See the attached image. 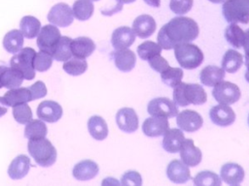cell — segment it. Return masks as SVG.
Masks as SVG:
<instances>
[{"label":"cell","instance_id":"1","mask_svg":"<svg viewBox=\"0 0 249 186\" xmlns=\"http://www.w3.org/2000/svg\"><path fill=\"white\" fill-rule=\"evenodd\" d=\"M198 33V25L193 18L176 16L160 28L158 34V44L161 48L169 50L178 44L196 40Z\"/></svg>","mask_w":249,"mask_h":186},{"label":"cell","instance_id":"10","mask_svg":"<svg viewBox=\"0 0 249 186\" xmlns=\"http://www.w3.org/2000/svg\"><path fill=\"white\" fill-rule=\"evenodd\" d=\"M47 17L50 23L59 27L69 26L74 19L72 8L66 3H57L53 6Z\"/></svg>","mask_w":249,"mask_h":186},{"label":"cell","instance_id":"52","mask_svg":"<svg viewBox=\"0 0 249 186\" xmlns=\"http://www.w3.org/2000/svg\"><path fill=\"white\" fill-rule=\"evenodd\" d=\"M6 69V66H4V65H0V88H2L3 86H2V83H1V76H2V73H3V71Z\"/></svg>","mask_w":249,"mask_h":186},{"label":"cell","instance_id":"48","mask_svg":"<svg viewBox=\"0 0 249 186\" xmlns=\"http://www.w3.org/2000/svg\"><path fill=\"white\" fill-rule=\"evenodd\" d=\"M242 46L244 48V51L249 50V28L245 31V37H244V42Z\"/></svg>","mask_w":249,"mask_h":186},{"label":"cell","instance_id":"34","mask_svg":"<svg viewBox=\"0 0 249 186\" xmlns=\"http://www.w3.org/2000/svg\"><path fill=\"white\" fill-rule=\"evenodd\" d=\"M48 133L46 124L41 119H31L26 123L24 129V137L28 140H36L45 138Z\"/></svg>","mask_w":249,"mask_h":186},{"label":"cell","instance_id":"42","mask_svg":"<svg viewBox=\"0 0 249 186\" xmlns=\"http://www.w3.org/2000/svg\"><path fill=\"white\" fill-rule=\"evenodd\" d=\"M53 56L46 51L40 50L36 52L33 58V68L38 72H45L49 70L53 64Z\"/></svg>","mask_w":249,"mask_h":186},{"label":"cell","instance_id":"28","mask_svg":"<svg viewBox=\"0 0 249 186\" xmlns=\"http://www.w3.org/2000/svg\"><path fill=\"white\" fill-rule=\"evenodd\" d=\"M3 97L9 107H14L18 104L27 103L32 101L31 93L29 89L25 87H17V88L10 89L5 93Z\"/></svg>","mask_w":249,"mask_h":186},{"label":"cell","instance_id":"54","mask_svg":"<svg viewBox=\"0 0 249 186\" xmlns=\"http://www.w3.org/2000/svg\"><path fill=\"white\" fill-rule=\"evenodd\" d=\"M208 1H210V2H212V3H215V4H220V3L224 2L225 0H208Z\"/></svg>","mask_w":249,"mask_h":186},{"label":"cell","instance_id":"33","mask_svg":"<svg viewBox=\"0 0 249 186\" xmlns=\"http://www.w3.org/2000/svg\"><path fill=\"white\" fill-rule=\"evenodd\" d=\"M19 28L23 37L33 39L38 35L41 29V22L35 16H25L20 19Z\"/></svg>","mask_w":249,"mask_h":186},{"label":"cell","instance_id":"19","mask_svg":"<svg viewBox=\"0 0 249 186\" xmlns=\"http://www.w3.org/2000/svg\"><path fill=\"white\" fill-rule=\"evenodd\" d=\"M169 129L167 118L152 116L144 120L142 124V131L147 137H159L164 135Z\"/></svg>","mask_w":249,"mask_h":186},{"label":"cell","instance_id":"50","mask_svg":"<svg viewBox=\"0 0 249 186\" xmlns=\"http://www.w3.org/2000/svg\"><path fill=\"white\" fill-rule=\"evenodd\" d=\"M116 1L118 2V4H119V5L123 6V4H128V3H132V2H134V1H136V0H116Z\"/></svg>","mask_w":249,"mask_h":186},{"label":"cell","instance_id":"25","mask_svg":"<svg viewBox=\"0 0 249 186\" xmlns=\"http://www.w3.org/2000/svg\"><path fill=\"white\" fill-rule=\"evenodd\" d=\"M30 168V159L26 155L17 156L8 168V174L12 179H20L24 177Z\"/></svg>","mask_w":249,"mask_h":186},{"label":"cell","instance_id":"17","mask_svg":"<svg viewBox=\"0 0 249 186\" xmlns=\"http://www.w3.org/2000/svg\"><path fill=\"white\" fill-rule=\"evenodd\" d=\"M167 177L174 183H185L191 178L189 166L180 160H172L166 168Z\"/></svg>","mask_w":249,"mask_h":186},{"label":"cell","instance_id":"30","mask_svg":"<svg viewBox=\"0 0 249 186\" xmlns=\"http://www.w3.org/2000/svg\"><path fill=\"white\" fill-rule=\"evenodd\" d=\"M222 68L228 73H235L243 64V56L234 49H228L222 59Z\"/></svg>","mask_w":249,"mask_h":186},{"label":"cell","instance_id":"29","mask_svg":"<svg viewBox=\"0 0 249 186\" xmlns=\"http://www.w3.org/2000/svg\"><path fill=\"white\" fill-rule=\"evenodd\" d=\"M23 46V35L20 30L13 29L9 31L3 39V46L10 53H17Z\"/></svg>","mask_w":249,"mask_h":186},{"label":"cell","instance_id":"22","mask_svg":"<svg viewBox=\"0 0 249 186\" xmlns=\"http://www.w3.org/2000/svg\"><path fill=\"white\" fill-rule=\"evenodd\" d=\"M184 140L185 136L181 129H168L163 135L162 147L169 153H176L180 151Z\"/></svg>","mask_w":249,"mask_h":186},{"label":"cell","instance_id":"21","mask_svg":"<svg viewBox=\"0 0 249 186\" xmlns=\"http://www.w3.org/2000/svg\"><path fill=\"white\" fill-rule=\"evenodd\" d=\"M98 171V165L94 161L87 159L77 163L73 168L72 173L76 179L85 181L95 177Z\"/></svg>","mask_w":249,"mask_h":186},{"label":"cell","instance_id":"46","mask_svg":"<svg viewBox=\"0 0 249 186\" xmlns=\"http://www.w3.org/2000/svg\"><path fill=\"white\" fill-rule=\"evenodd\" d=\"M148 61H149V65L152 67V69H154L156 72H159V73L163 72L164 70H166L169 67L167 60L165 58H163L162 56H160V54L153 56Z\"/></svg>","mask_w":249,"mask_h":186},{"label":"cell","instance_id":"4","mask_svg":"<svg viewBox=\"0 0 249 186\" xmlns=\"http://www.w3.org/2000/svg\"><path fill=\"white\" fill-rule=\"evenodd\" d=\"M174 55L180 66L188 70L197 68L204 58L201 49L196 45L191 43L176 45L174 46Z\"/></svg>","mask_w":249,"mask_h":186},{"label":"cell","instance_id":"12","mask_svg":"<svg viewBox=\"0 0 249 186\" xmlns=\"http://www.w3.org/2000/svg\"><path fill=\"white\" fill-rule=\"evenodd\" d=\"M62 112L63 111L61 106L53 100L41 102L36 110L39 119L50 123H53L59 120L62 116Z\"/></svg>","mask_w":249,"mask_h":186},{"label":"cell","instance_id":"24","mask_svg":"<svg viewBox=\"0 0 249 186\" xmlns=\"http://www.w3.org/2000/svg\"><path fill=\"white\" fill-rule=\"evenodd\" d=\"M114 56V62L116 67L122 72L131 71L136 64V55L135 53L128 49H117L112 53Z\"/></svg>","mask_w":249,"mask_h":186},{"label":"cell","instance_id":"37","mask_svg":"<svg viewBox=\"0 0 249 186\" xmlns=\"http://www.w3.org/2000/svg\"><path fill=\"white\" fill-rule=\"evenodd\" d=\"M194 184L196 186H220L222 184L221 177L210 170H202L193 178Z\"/></svg>","mask_w":249,"mask_h":186},{"label":"cell","instance_id":"8","mask_svg":"<svg viewBox=\"0 0 249 186\" xmlns=\"http://www.w3.org/2000/svg\"><path fill=\"white\" fill-rule=\"evenodd\" d=\"M147 110L152 116H159L164 118H172L177 116L178 108L174 101L166 97H158L152 99L147 107Z\"/></svg>","mask_w":249,"mask_h":186},{"label":"cell","instance_id":"43","mask_svg":"<svg viewBox=\"0 0 249 186\" xmlns=\"http://www.w3.org/2000/svg\"><path fill=\"white\" fill-rule=\"evenodd\" d=\"M194 0H170V10L179 16L187 14L193 7Z\"/></svg>","mask_w":249,"mask_h":186},{"label":"cell","instance_id":"13","mask_svg":"<svg viewBox=\"0 0 249 186\" xmlns=\"http://www.w3.org/2000/svg\"><path fill=\"white\" fill-rule=\"evenodd\" d=\"M116 123L118 127L125 132L132 133L138 129V116L135 110L131 108H123L116 114Z\"/></svg>","mask_w":249,"mask_h":186},{"label":"cell","instance_id":"45","mask_svg":"<svg viewBox=\"0 0 249 186\" xmlns=\"http://www.w3.org/2000/svg\"><path fill=\"white\" fill-rule=\"evenodd\" d=\"M31 93V97H32V101L39 99V98H43L47 95L48 90L47 87L45 85V83L41 80L36 81L35 83H33L31 86L27 87Z\"/></svg>","mask_w":249,"mask_h":186},{"label":"cell","instance_id":"47","mask_svg":"<svg viewBox=\"0 0 249 186\" xmlns=\"http://www.w3.org/2000/svg\"><path fill=\"white\" fill-rule=\"evenodd\" d=\"M8 105L4 99V97H0V117L3 116L8 110Z\"/></svg>","mask_w":249,"mask_h":186},{"label":"cell","instance_id":"20","mask_svg":"<svg viewBox=\"0 0 249 186\" xmlns=\"http://www.w3.org/2000/svg\"><path fill=\"white\" fill-rule=\"evenodd\" d=\"M243 168L236 163H226L220 170L221 179L229 185H238L244 178Z\"/></svg>","mask_w":249,"mask_h":186},{"label":"cell","instance_id":"27","mask_svg":"<svg viewBox=\"0 0 249 186\" xmlns=\"http://www.w3.org/2000/svg\"><path fill=\"white\" fill-rule=\"evenodd\" d=\"M88 130L90 136L97 140H102L108 136L106 121L99 115H92L88 120Z\"/></svg>","mask_w":249,"mask_h":186},{"label":"cell","instance_id":"26","mask_svg":"<svg viewBox=\"0 0 249 186\" xmlns=\"http://www.w3.org/2000/svg\"><path fill=\"white\" fill-rule=\"evenodd\" d=\"M224 78L225 70L215 65H208L204 67L199 74L201 83L207 86H215L218 82L222 81Z\"/></svg>","mask_w":249,"mask_h":186},{"label":"cell","instance_id":"49","mask_svg":"<svg viewBox=\"0 0 249 186\" xmlns=\"http://www.w3.org/2000/svg\"><path fill=\"white\" fill-rule=\"evenodd\" d=\"M144 2L147 5L155 7V8H159L160 5V0H144Z\"/></svg>","mask_w":249,"mask_h":186},{"label":"cell","instance_id":"5","mask_svg":"<svg viewBox=\"0 0 249 186\" xmlns=\"http://www.w3.org/2000/svg\"><path fill=\"white\" fill-rule=\"evenodd\" d=\"M222 11L230 23H249V0H225Z\"/></svg>","mask_w":249,"mask_h":186},{"label":"cell","instance_id":"7","mask_svg":"<svg viewBox=\"0 0 249 186\" xmlns=\"http://www.w3.org/2000/svg\"><path fill=\"white\" fill-rule=\"evenodd\" d=\"M212 95L219 104L230 106L239 100L241 93L235 83L222 80L214 86Z\"/></svg>","mask_w":249,"mask_h":186},{"label":"cell","instance_id":"3","mask_svg":"<svg viewBox=\"0 0 249 186\" xmlns=\"http://www.w3.org/2000/svg\"><path fill=\"white\" fill-rule=\"evenodd\" d=\"M27 149L37 165L41 167H50L56 161V149L46 138L29 140Z\"/></svg>","mask_w":249,"mask_h":186},{"label":"cell","instance_id":"41","mask_svg":"<svg viewBox=\"0 0 249 186\" xmlns=\"http://www.w3.org/2000/svg\"><path fill=\"white\" fill-rule=\"evenodd\" d=\"M13 116L19 124H26L32 119V110L26 103L18 104L13 107Z\"/></svg>","mask_w":249,"mask_h":186},{"label":"cell","instance_id":"32","mask_svg":"<svg viewBox=\"0 0 249 186\" xmlns=\"http://www.w3.org/2000/svg\"><path fill=\"white\" fill-rule=\"evenodd\" d=\"M24 78L22 74L13 67H6L1 76V83L3 87L13 89L19 87Z\"/></svg>","mask_w":249,"mask_h":186},{"label":"cell","instance_id":"11","mask_svg":"<svg viewBox=\"0 0 249 186\" xmlns=\"http://www.w3.org/2000/svg\"><path fill=\"white\" fill-rule=\"evenodd\" d=\"M176 122L178 127L184 132H196L203 124L201 115L196 110L184 109L180 113L178 112Z\"/></svg>","mask_w":249,"mask_h":186},{"label":"cell","instance_id":"18","mask_svg":"<svg viewBox=\"0 0 249 186\" xmlns=\"http://www.w3.org/2000/svg\"><path fill=\"white\" fill-rule=\"evenodd\" d=\"M156 20L150 15H140L133 20L132 23V30L134 31L135 35L142 39L150 37L156 31Z\"/></svg>","mask_w":249,"mask_h":186},{"label":"cell","instance_id":"15","mask_svg":"<svg viewBox=\"0 0 249 186\" xmlns=\"http://www.w3.org/2000/svg\"><path fill=\"white\" fill-rule=\"evenodd\" d=\"M181 161L189 167L197 166L202 159L201 150L195 146L194 140L191 139H185L180 148Z\"/></svg>","mask_w":249,"mask_h":186},{"label":"cell","instance_id":"55","mask_svg":"<svg viewBox=\"0 0 249 186\" xmlns=\"http://www.w3.org/2000/svg\"><path fill=\"white\" fill-rule=\"evenodd\" d=\"M248 125H249V115H248Z\"/></svg>","mask_w":249,"mask_h":186},{"label":"cell","instance_id":"40","mask_svg":"<svg viewBox=\"0 0 249 186\" xmlns=\"http://www.w3.org/2000/svg\"><path fill=\"white\" fill-rule=\"evenodd\" d=\"M160 74L162 82L173 88L181 82L184 75L183 70L181 68H173L170 66Z\"/></svg>","mask_w":249,"mask_h":186},{"label":"cell","instance_id":"38","mask_svg":"<svg viewBox=\"0 0 249 186\" xmlns=\"http://www.w3.org/2000/svg\"><path fill=\"white\" fill-rule=\"evenodd\" d=\"M161 47L159 44L152 41H145L137 46V53L143 60H149L155 55L160 54Z\"/></svg>","mask_w":249,"mask_h":186},{"label":"cell","instance_id":"9","mask_svg":"<svg viewBox=\"0 0 249 186\" xmlns=\"http://www.w3.org/2000/svg\"><path fill=\"white\" fill-rule=\"evenodd\" d=\"M60 37V32L55 25L47 24L40 29L37 35V46L40 50L49 52L52 55L53 50Z\"/></svg>","mask_w":249,"mask_h":186},{"label":"cell","instance_id":"23","mask_svg":"<svg viewBox=\"0 0 249 186\" xmlns=\"http://www.w3.org/2000/svg\"><path fill=\"white\" fill-rule=\"evenodd\" d=\"M95 49L94 42L89 37H78L71 42V51L74 57L86 59Z\"/></svg>","mask_w":249,"mask_h":186},{"label":"cell","instance_id":"51","mask_svg":"<svg viewBox=\"0 0 249 186\" xmlns=\"http://www.w3.org/2000/svg\"><path fill=\"white\" fill-rule=\"evenodd\" d=\"M245 65L247 68L249 67V50L245 51Z\"/></svg>","mask_w":249,"mask_h":186},{"label":"cell","instance_id":"36","mask_svg":"<svg viewBox=\"0 0 249 186\" xmlns=\"http://www.w3.org/2000/svg\"><path fill=\"white\" fill-rule=\"evenodd\" d=\"M245 32L236 24L231 23L225 29V38L232 46L240 48L243 46Z\"/></svg>","mask_w":249,"mask_h":186},{"label":"cell","instance_id":"16","mask_svg":"<svg viewBox=\"0 0 249 186\" xmlns=\"http://www.w3.org/2000/svg\"><path fill=\"white\" fill-rule=\"evenodd\" d=\"M135 41V33L128 26H121L115 29L112 33L111 44L114 48L124 49L130 46Z\"/></svg>","mask_w":249,"mask_h":186},{"label":"cell","instance_id":"31","mask_svg":"<svg viewBox=\"0 0 249 186\" xmlns=\"http://www.w3.org/2000/svg\"><path fill=\"white\" fill-rule=\"evenodd\" d=\"M71 42L72 39L67 36H62L58 40L57 44L55 45L52 56L54 60L65 62L69 60L73 55L71 51Z\"/></svg>","mask_w":249,"mask_h":186},{"label":"cell","instance_id":"39","mask_svg":"<svg viewBox=\"0 0 249 186\" xmlns=\"http://www.w3.org/2000/svg\"><path fill=\"white\" fill-rule=\"evenodd\" d=\"M88 69V63L86 59H80L77 57L70 58L63 64V70L71 76H80Z\"/></svg>","mask_w":249,"mask_h":186},{"label":"cell","instance_id":"56","mask_svg":"<svg viewBox=\"0 0 249 186\" xmlns=\"http://www.w3.org/2000/svg\"><path fill=\"white\" fill-rule=\"evenodd\" d=\"M91 1H99V0H91Z\"/></svg>","mask_w":249,"mask_h":186},{"label":"cell","instance_id":"53","mask_svg":"<svg viewBox=\"0 0 249 186\" xmlns=\"http://www.w3.org/2000/svg\"><path fill=\"white\" fill-rule=\"evenodd\" d=\"M245 79L249 82V67L247 68V71H246V73H245Z\"/></svg>","mask_w":249,"mask_h":186},{"label":"cell","instance_id":"44","mask_svg":"<svg viewBox=\"0 0 249 186\" xmlns=\"http://www.w3.org/2000/svg\"><path fill=\"white\" fill-rule=\"evenodd\" d=\"M121 183L124 186H141L142 185V177L138 171L135 170H128L124 172L122 176Z\"/></svg>","mask_w":249,"mask_h":186},{"label":"cell","instance_id":"35","mask_svg":"<svg viewBox=\"0 0 249 186\" xmlns=\"http://www.w3.org/2000/svg\"><path fill=\"white\" fill-rule=\"evenodd\" d=\"M94 11V6L91 0H76L72 6L74 17L79 20L89 19Z\"/></svg>","mask_w":249,"mask_h":186},{"label":"cell","instance_id":"14","mask_svg":"<svg viewBox=\"0 0 249 186\" xmlns=\"http://www.w3.org/2000/svg\"><path fill=\"white\" fill-rule=\"evenodd\" d=\"M209 116L214 124L222 127L230 126L235 120V113L232 108L223 104L212 107L209 111Z\"/></svg>","mask_w":249,"mask_h":186},{"label":"cell","instance_id":"6","mask_svg":"<svg viewBox=\"0 0 249 186\" xmlns=\"http://www.w3.org/2000/svg\"><path fill=\"white\" fill-rule=\"evenodd\" d=\"M36 51L31 47H23L11 58L10 66L19 71L24 79L31 80L35 78V70L33 68V58Z\"/></svg>","mask_w":249,"mask_h":186},{"label":"cell","instance_id":"2","mask_svg":"<svg viewBox=\"0 0 249 186\" xmlns=\"http://www.w3.org/2000/svg\"><path fill=\"white\" fill-rule=\"evenodd\" d=\"M207 95L203 87L197 83L180 82L174 87L173 101L177 106L187 107L193 105H202L206 102Z\"/></svg>","mask_w":249,"mask_h":186}]
</instances>
